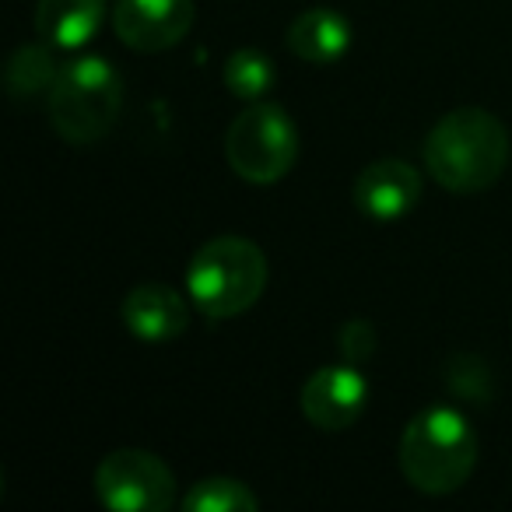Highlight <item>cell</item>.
Returning <instances> with one entry per match:
<instances>
[{"mask_svg":"<svg viewBox=\"0 0 512 512\" xmlns=\"http://www.w3.org/2000/svg\"><path fill=\"white\" fill-rule=\"evenodd\" d=\"M193 25V0H116L113 32L137 53H162L176 46Z\"/></svg>","mask_w":512,"mask_h":512,"instance_id":"ba28073f","label":"cell"},{"mask_svg":"<svg viewBox=\"0 0 512 512\" xmlns=\"http://www.w3.org/2000/svg\"><path fill=\"white\" fill-rule=\"evenodd\" d=\"M446 386L467 404H488L491 400V372L477 355H453L446 365Z\"/></svg>","mask_w":512,"mask_h":512,"instance_id":"2e32d148","label":"cell"},{"mask_svg":"<svg viewBox=\"0 0 512 512\" xmlns=\"http://www.w3.org/2000/svg\"><path fill=\"white\" fill-rule=\"evenodd\" d=\"M123 323L137 341L165 344L190 327V302L169 285H137L123 299Z\"/></svg>","mask_w":512,"mask_h":512,"instance_id":"30bf717a","label":"cell"},{"mask_svg":"<svg viewBox=\"0 0 512 512\" xmlns=\"http://www.w3.org/2000/svg\"><path fill=\"white\" fill-rule=\"evenodd\" d=\"M351 46V25L334 8H309L288 25V50L316 67L337 64Z\"/></svg>","mask_w":512,"mask_h":512,"instance_id":"8fae6325","label":"cell"},{"mask_svg":"<svg viewBox=\"0 0 512 512\" xmlns=\"http://www.w3.org/2000/svg\"><path fill=\"white\" fill-rule=\"evenodd\" d=\"M477 467V435L456 407H428L400 435V470L425 495L463 488Z\"/></svg>","mask_w":512,"mask_h":512,"instance_id":"7a4b0ae2","label":"cell"},{"mask_svg":"<svg viewBox=\"0 0 512 512\" xmlns=\"http://www.w3.org/2000/svg\"><path fill=\"white\" fill-rule=\"evenodd\" d=\"M123 109V78L109 60L78 57L60 67L46 113L67 144H95L116 127Z\"/></svg>","mask_w":512,"mask_h":512,"instance_id":"277c9868","label":"cell"},{"mask_svg":"<svg viewBox=\"0 0 512 512\" xmlns=\"http://www.w3.org/2000/svg\"><path fill=\"white\" fill-rule=\"evenodd\" d=\"M106 18V0H39L36 32L57 50H81L92 43Z\"/></svg>","mask_w":512,"mask_h":512,"instance_id":"7c38bea8","label":"cell"},{"mask_svg":"<svg viewBox=\"0 0 512 512\" xmlns=\"http://www.w3.org/2000/svg\"><path fill=\"white\" fill-rule=\"evenodd\" d=\"M337 341H341L344 362L362 365L365 358H372V351H376V327H372L369 320H362V316H355V320L341 323Z\"/></svg>","mask_w":512,"mask_h":512,"instance_id":"e0dca14e","label":"cell"},{"mask_svg":"<svg viewBox=\"0 0 512 512\" xmlns=\"http://www.w3.org/2000/svg\"><path fill=\"white\" fill-rule=\"evenodd\" d=\"M421 200V176L404 158H379L355 179V204L376 221H397Z\"/></svg>","mask_w":512,"mask_h":512,"instance_id":"9c48e42d","label":"cell"},{"mask_svg":"<svg viewBox=\"0 0 512 512\" xmlns=\"http://www.w3.org/2000/svg\"><path fill=\"white\" fill-rule=\"evenodd\" d=\"M186 512H256L260 498L253 495V488L235 477H204L197 481L183 498Z\"/></svg>","mask_w":512,"mask_h":512,"instance_id":"5bb4252c","label":"cell"},{"mask_svg":"<svg viewBox=\"0 0 512 512\" xmlns=\"http://www.w3.org/2000/svg\"><path fill=\"white\" fill-rule=\"evenodd\" d=\"M302 414L323 432H341L362 418L369 404V383L358 365H323L302 383Z\"/></svg>","mask_w":512,"mask_h":512,"instance_id":"52a82bcc","label":"cell"},{"mask_svg":"<svg viewBox=\"0 0 512 512\" xmlns=\"http://www.w3.org/2000/svg\"><path fill=\"white\" fill-rule=\"evenodd\" d=\"M60 67H57V57H53L50 43L46 46H22L15 50V57L8 60L4 67V88L15 102H36V99H46L57 81Z\"/></svg>","mask_w":512,"mask_h":512,"instance_id":"4fadbf2b","label":"cell"},{"mask_svg":"<svg viewBox=\"0 0 512 512\" xmlns=\"http://www.w3.org/2000/svg\"><path fill=\"white\" fill-rule=\"evenodd\" d=\"M95 495L113 512H165L176 498V477L148 449H116L95 470Z\"/></svg>","mask_w":512,"mask_h":512,"instance_id":"8992f818","label":"cell"},{"mask_svg":"<svg viewBox=\"0 0 512 512\" xmlns=\"http://www.w3.org/2000/svg\"><path fill=\"white\" fill-rule=\"evenodd\" d=\"M428 176L449 193H481L509 165V130L488 109H453L425 137Z\"/></svg>","mask_w":512,"mask_h":512,"instance_id":"6da1fadb","label":"cell"},{"mask_svg":"<svg viewBox=\"0 0 512 512\" xmlns=\"http://www.w3.org/2000/svg\"><path fill=\"white\" fill-rule=\"evenodd\" d=\"M221 78H225L228 92H232L235 99L260 102L274 88L278 71H274V64H271V57H267V53L235 50L232 57L225 60V71H221Z\"/></svg>","mask_w":512,"mask_h":512,"instance_id":"9a60e30c","label":"cell"},{"mask_svg":"<svg viewBox=\"0 0 512 512\" xmlns=\"http://www.w3.org/2000/svg\"><path fill=\"white\" fill-rule=\"evenodd\" d=\"M267 288V256L253 239L218 235L193 253L186 267V292L207 320H232L246 313Z\"/></svg>","mask_w":512,"mask_h":512,"instance_id":"3957f363","label":"cell"},{"mask_svg":"<svg viewBox=\"0 0 512 512\" xmlns=\"http://www.w3.org/2000/svg\"><path fill=\"white\" fill-rule=\"evenodd\" d=\"M225 158L242 183L271 186L292 172L299 158V130L274 102H253L225 134Z\"/></svg>","mask_w":512,"mask_h":512,"instance_id":"5b68a950","label":"cell"}]
</instances>
